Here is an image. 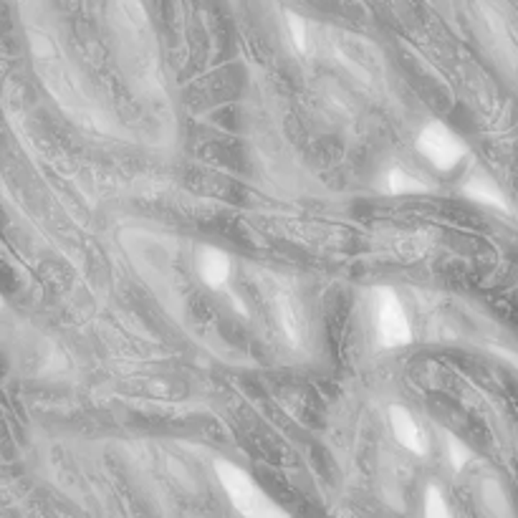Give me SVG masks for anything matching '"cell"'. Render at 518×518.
Listing matches in <instances>:
<instances>
[{"mask_svg": "<svg viewBox=\"0 0 518 518\" xmlns=\"http://www.w3.org/2000/svg\"><path fill=\"white\" fill-rule=\"evenodd\" d=\"M215 473L218 481L228 493V499L233 503V508L248 518H283L286 514L271 503V499L260 491L256 481L243 470V468L233 466L228 460H218L215 463Z\"/></svg>", "mask_w": 518, "mask_h": 518, "instance_id": "1", "label": "cell"}, {"mask_svg": "<svg viewBox=\"0 0 518 518\" xmlns=\"http://www.w3.org/2000/svg\"><path fill=\"white\" fill-rule=\"evenodd\" d=\"M417 152L425 157L435 170L450 173V170H455L463 162L468 150L466 142L458 137L448 124L430 121L417 135Z\"/></svg>", "mask_w": 518, "mask_h": 518, "instance_id": "2", "label": "cell"}, {"mask_svg": "<svg viewBox=\"0 0 518 518\" xmlns=\"http://www.w3.org/2000/svg\"><path fill=\"white\" fill-rule=\"evenodd\" d=\"M377 336L387 349L410 344L413 339L410 319L392 289H377Z\"/></svg>", "mask_w": 518, "mask_h": 518, "instance_id": "3", "label": "cell"}, {"mask_svg": "<svg viewBox=\"0 0 518 518\" xmlns=\"http://www.w3.org/2000/svg\"><path fill=\"white\" fill-rule=\"evenodd\" d=\"M390 428H392L398 443L405 450H410L414 455H425L428 452V440L422 437V430L414 422L413 413L407 407H402V405H392L390 407Z\"/></svg>", "mask_w": 518, "mask_h": 518, "instance_id": "4", "label": "cell"}, {"mask_svg": "<svg viewBox=\"0 0 518 518\" xmlns=\"http://www.w3.org/2000/svg\"><path fill=\"white\" fill-rule=\"evenodd\" d=\"M197 274L210 289H223L230 276V256L215 245H203L197 253Z\"/></svg>", "mask_w": 518, "mask_h": 518, "instance_id": "5", "label": "cell"}, {"mask_svg": "<svg viewBox=\"0 0 518 518\" xmlns=\"http://www.w3.org/2000/svg\"><path fill=\"white\" fill-rule=\"evenodd\" d=\"M463 195H466L468 200L481 203V205L499 207V210H506V207H508L501 188H499L491 177H485V174H473L466 185H463Z\"/></svg>", "mask_w": 518, "mask_h": 518, "instance_id": "6", "label": "cell"}, {"mask_svg": "<svg viewBox=\"0 0 518 518\" xmlns=\"http://www.w3.org/2000/svg\"><path fill=\"white\" fill-rule=\"evenodd\" d=\"M382 188H384V192H390V195H413V192L428 190V185H425L422 180H417L414 174L405 173V170H398V167L384 174Z\"/></svg>", "mask_w": 518, "mask_h": 518, "instance_id": "7", "label": "cell"}, {"mask_svg": "<svg viewBox=\"0 0 518 518\" xmlns=\"http://www.w3.org/2000/svg\"><path fill=\"white\" fill-rule=\"evenodd\" d=\"M448 503L443 499L437 485H428L425 491V516L428 518H448Z\"/></svg>", "mask_w": 518, "mask_h": 518, "instance_id": "8", "label": "cell"}, {"mask_svg": "<svg viewBox=\"0 0 518 518\" xmlns=\"http://www.w3.org/2000/svg\"><path fill=\"white\" fill-rule=\"evenodd\" d=\"M445 445H448V458H450V466L455 468V470H460V468L466 466L468 460H470V450L463 440H458L455 435H448L445 437Z\"/></svg>", "mask_w": 518, "mask_h": 518, "instance_id": "9", "label": "cell"}, {"mask_svg": "<svg viewBox=\"0 0 518 518\" xmlns=\"http://www.w3.org/2000/svg\"><path fill=\"white\" fill-rule=\"evenodd\" d=\"M289 28H291V38H294V46L298 51H306L309 41H306V23L304 18H298L296 13H289Z\"/></svg>", "mask_w": 518, "mask_h": 518, "instance_id": "10", "label": "cell"}]
</instances>
